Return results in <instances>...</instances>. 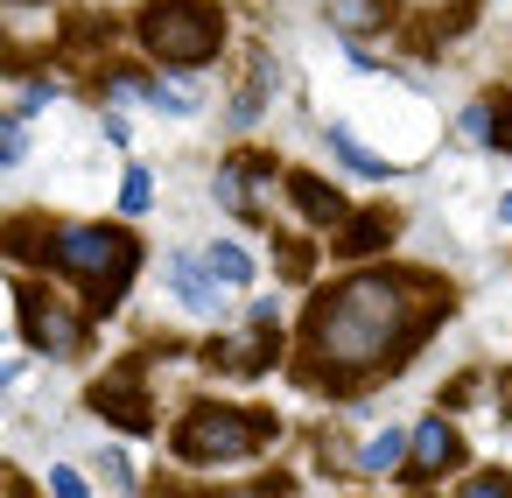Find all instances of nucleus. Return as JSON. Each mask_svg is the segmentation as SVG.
Segmentation results:
<instances>
[{"label": "nucleus", "instance_id": "nucleus-1", "mask_svg": "<svg viewBox=\"0 0 512 498\" xmlns=\"http://www.w3.org/2000/svg\"><path fill=\"white\" fill-rule=\"evenodd\" d=\"M456 309V288L414 267H358L337 288H323L302 316V358L295 379L316 393H365L372 379L400 372L414 344Z\"/></svg>", "mask_w": 512, "mask_h": 498}, {"label": "nucleus", "instance_id": "nucleus-2", "mask_svg": "<svg viewBox=\"0 0 512 498\" xmlns=\"http://www.w3.org/2000/svg\"><path fill=\"white\" fill-rule=\"evenodd\" d=\"M15 260H43L57 281H71L85 295L92 316H113L134 288L141 267V239L127 225H50L43 246H15Z\"/></svg>", "mask_w": 512, "mask_h": 498}, {"label": "nucleus", "instance_id": "nucleus-3", "mask_svg": "<svg viewBox=\"0 0 512 498\" xmlns=\"http://www.w3.org/2000/svg\"><path fill=\"white\" fill-rule=\"evenodd\" d=\"M274 435H281L274 414L225 407V400H190L183 421L169 428V449H176L183 470H225V463H253Z\"/></svg>", "mask_w": 512, "mask_h": 498}, {"label": "nucleus", "instance_id": "nucleus-4", "mask_svg": "<svg viewBox=\"0 0 512 498\" xmlns=\"http://www.w3.org/2000/svg\"><path fill=\"white\" fill-rule=\"evenodd\" d=\"M134 36L155 64L169 71H197L225 50V8L218 0H148L134 15Z\"/></svg>", "mask_w": 512, "mask_h": 498}, {"label": "nucleus", "instance_id": "nucleus-5", "mask_svg": "<svg viewBox=\"0 0 512 498\" xmlns=\"http://www.w3.org/2000/svg\"><path fill=\"white\" fill-rule=\"evenodd\" d=\"M15 316H22V344L43 358H85L92 351V309H71L50 281H15Z\"/></svg>", "mask_w": 512, "mask_h": 498}, {"label": "nucleus", "instance_id": "nucleus-6", "mask_svg": "<svg viewBox=\"0 0 512 498\" xmlns=\"http://www.w3.org/2000/svg\"><path fill=\"white\" fill-rule=\"evenodd\" d=\"M407 435H414V442H407V470H400V477H407L414 491H428V484H442L449 470L470 463V449H463V435H456L449 414H421Z\"/></svg>", "mask_w": 512, "mask_h": 498}, {"label": "nucleus", "instance_id": "nucleus-7", "mask_svg": "<svg viewBox=\"0 0 512 498\" xmlns=\"http://www.w3.org/2000/svg\"><path fill=\"white\" fill-rule=\"evenodd\" d=\"M267 183H281V162L274 155H260V148H246V155H225V169H218V204L232 211V218H246V225H267Z\"/></svg>", "mask_w": 512, "mask_h": 498}, {"label": "nucleus", "instance_id": "nucleus-8", "mask_svg": "<svg viewBox=\"0 0 512 498\" xmlns=\"http://www.w3.org/2000/svg\"><path fill=\"white\" fill-rule=\"evenodd\" d=\"M92 414L120 421L127 435H155V393H148V379H141V358H127L113 379L92 386Z\"/></svg>", "mask_w": 512, "mask_h": 498}, {"label": "nucleus", "instance_id": "nucleus-9", "mask_svg": "<svg viewBox=\"0 0 512 498\" xmlns=\"http://www.w3.org/2000/svg\"><path fill=\"white\" fill-rule=\"evenodd\" d=\"M169 281H176V295H183L190 316H225V302H232V295H225L232 281H218L204 253H176V260H169Z\"/></svg>", "mask_w": 512, "mask_h": 498}, {"label": "nucleus", "instance_id": "nucleus-10", "mask_svg": "<svg viewBox=\"0 0 512 498\" xmlns=\"http://www.w3.org/2000/svg\"><path fill=\"white\" fill-rule=\"evenodd\" d=\"M204 365H211V372H232V379H260V372L281 365V337H274V330H253L246 344H225V337H218V344H204Z\"/></svg>", "mask_w": 512, "mask_h": 498}, {"label": "nucleus", "instance_id": "nucleus-11", "mask_svg": "<svg viewBox=\"0 0 512 498\" xmlns=\"http://www.w3.org/2000/svg\"><path fill=\"white\" fill-rule=\"evenodd\" d=\"M456 127H463V141H477V148H505V155H512V99H505V92L470 99Z\"/></svg>", "mask_w": 512, "mask_h": 498}, {"label": "nucleus", "instance_id": "nucleus-12", "mask_svg": "<svg viewBox=\"0 0 512 498\" xmlns=\"http://www.w3.org/2000/svg\"><path fill=\"white\" fill-rule=\"evenodd\" d=\"M288 197H295V211L309 218V225H344L351 218V204H344V190H330L323 176H309V169H288V183H281Z\"/></svg>", "mask_w": 512, "mask_h": 498}, {"label": "nucleus", "instance_id": "nucleus-13", "mask_svg": "<svg viewBox=\"0 0 512 498\" xmlns=\"http://www.w3.org/2000/svg\"><path fill=\"white\" fill-rule=\"evenodd\" d=\"M393 232H400V211H351L337 225V253L344 260H372L379 246H393Z\"/></svg>", "mask_w": 512, "mask_h": 498}, {"label": "nucleus", "instance_id": "nucleus-14", "mask_svg": "<svg viewBox=\"0 0 512 498\" xmlns=\"http://www.w3.org/2000/svg\"><path fill=\"white\" fill-rule=\"evenodd\" d=\"M393 22V0H330V29L337 36H372Z\"/></svg>", "mask_w": 512, "mask_h": 498}, {"label": "nucleus", "instance_id": "nucleus-15", "mask_svg": "<svg viewBox=\"0 0 512 498\" xmlns=\"http://www.w3.org/2000/svg\"><path fill=\"white\" fill-rule=\"evenodd\" d=\"M407 442H414V435H400V428H379V435L358 449V470H365V477H393V470H407Z\"/></svg>", "mask_w": 512, "mask_h": 498}, {"label": "nucleus", "instance_id": "nucleus-16", "mask_svg": "<svg viewBox=\"0 0 512 498\" xmlns=\"http://www.w3.org/2000/svg\"><path fill=\"white\" fill-rule=\"evenodd\" d=\"M323 148H330V155H337L344 169H358V176H386V162H379L372 148H358V141H351L344 127H323Z\"/></svg>", "mask_w": 512, "mask_h": 498}, {"label": "nucleus", "instance_id": "nucleus-17", "mask_svg": "<svg viewBox=\"0 0 512 498\" xmlns=\"http://www.w3.org/2000/svg\"><path fill=\"white\" fill-rule=\"evenodd\" d=\"M204 260H211V274H218V281H232V288H246V281H253V260H246V253H239L232 239L204 246Z\"/></svg>", "mask_w": 512, "mask_h": 498}, {"label": "nucleus", "instance_id": "nucleus-18", "mask_svg": "<svg viewBox=\"0 0 512 498\" xmlns=\"http://www.w3.org/2000/svg\"><path fill=\"white\" fill-rule=\"evenodd\" d=\"M162 498H288V477H260V484H232V491H162Z\"/></svg>", "mask_w": 512, "mask_h": 498}, {"label": "nucleus", "instance_id": "nucleus-19", "mask_svg": "<svg viewBox=\"0 0 512 498\" xmlns=\"http://www.w3.org/2000/svg\"><path fill=\"white\" fill-rule=\"evenodd\" d=\"M456 498H512V470H470L456 477Z\"/></svg>", "mask_w": 512, "mask_h": 498}, {"label": "nucleus", "instance_id": "nucleus-20", "mask_svg": "<svg viewBox=\"0 0 512 498\" xmlns=\"http://www.w3.org/2000/svg\"><path fill=\"white\" fill-rule=\"evenodd\" d=\"M141 99L162 106V113H197V92H190V85H155V78H141Z\"/></svg>", "mask_w": 512, "mask_h": 498}, {"label": "nucleus", "instance_id": "nucleus-21", "mask_svg": "<svg viewBox=\"0 0 512 498\" xmlns=\"http://www.w3.org/2000/svg\"><path fill=\"white\" fill-rule=\"evenodd\" d=\"M148 204H155V176H148V169H127V183H120V211L141 218Z\"/></svg>", "mask_w": 512, "mask_h": 498}, {"label": "nucleus", "instance_id": "nucleus-22", "mask_svg": "<svg viewBox=\"0 0 512 498\" xmlns=\"http://www.w3.org/2000/svg\"><path fill=\"white\" fill-rule=\"evenodd\" d=\"M274 267H281L288 281H309V267H316V253H309L302 239H274Z\"/></svg>", "mask_w": 512, "mask_h": 498}, {"label": "nucleus", "instance_id": "nucleus-23", "mask_svg": "<svg viewBox=\"0 0 512 498\" xmlns=\"http://www.w3.org/2000/svg\"><path fill=\"white\" fill-rule=\"evenodd\" d=\"M43 491H50V498H92V491H85V477H78L71 463H57V470L43 477Z\"/></svg>", "mask_w": 512, "mask_h": 498}, {"label": "nucleus", "instance_id": "nucleus-24", "mask_svg": "<svg viewBox=\"0 0 512 498\" xmlns=\"http://www.w3.org/2000/svg\"><path fill=\"white\" fill-rule=\"evenodd\" d=\"M99 470H106V484H113V491H134V463H127L120 449H106V456H99Z\"/></svg>", "mask_w": 512, "mask_h": 498}, {"label": "nucleus", "instance_id": "nucleus-25", "mask_svg": "<svg viewBox=\"0 0 512 498\" xmlns=\"http://www.w3.org/2000/svg\"><path fill=\"white\" fill-rule=\"evenodd\" d=\"M498 414L512 421V372H498Z\"/></svg>", "mask_w": 512, "mask_h": 498}, {"label": "nucleus", "instance_id": "nucleus-26", "mask_svg": "<svg viewBox=\"0 0 512 498\" xmlns=\"http://www.w3.org/2000/svg\"><path fill=\"white\" fill-rule=\"evenodd\" d=\"M8 498H36V491L22 484V470H8Z\"/></svg>", "mask_w": 512, "mask_h": 498}, {"label": "nucleus", "instance_id": "nucleus-27", "mask_svg": "<svg viewBox=\"0 0 512 498\" xmlns=\"http://www.w3.org/2000/svg\"><path fill=\"white\" fill-rule=\"evenodd\" d=\"M505 225H512V197H505Z\"/></svg>", "mask_w": 512, "mask_h": 498}, {"label": "nucleus", "instance_id": "nucleus-28", "mask_svg": "<svg viewBox=\"0 0 512 498\" xmlns=\"http://www.w3.org/2000/svg\"><path fill=\"white\" fill-rule=\"evenodd\" d=\"M8 8H29V0H8Z\"/></svg>", "mask_w": 512, "mask_h": 498}, {"label": "nucleus", "instance_id": "nucleus-29", "mask_svg": "<svg viewBox=\"0 0 512 498\" xmlns=\"http://www.w3.org/2000/svg\"><path fill=\"white\" fill-rule=\"evenodd\" d=\"M120 498H141V491H120Z\"/></svg>", "mask_w": 512, "mask_h": 498}]
</instances>
